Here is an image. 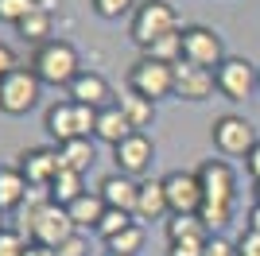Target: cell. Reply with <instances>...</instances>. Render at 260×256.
I'll return each mask as SVG.
<instances>
[{"instance_id":"cell-1","label":"cell","mask_w":260,"mask_h":256,"mask_svg":"<svg viewBox=\"0 0 260 256\" xmlns=\"http://www.w3.org/2000/svg\"><path fill=\"white\" fill-rule=\"evenodd\" d=\"M31 70L43 85H66L82 74V58H78V47L70 39H47L43 47L31 51Z\"/></svg>"},{"instance_id":"cell-2","label":"cell","mask_w":260,"mask_h":256,"mask_svg":"<svg viewBox=\"0 0 260 256\" xmlns=\"http://www.w3.org/2000/svg\"><path fill=\"white\" fill-rule=\"evenodd\" d=\"M175 31H183V23H179L175 4H167V0H140L136 12L128 16V35L140 51H148L152 43L167 39V35H175Z\"/></svg>"},{"instance_id":"cell-3","label":"cell","mask_w":260,"mask_h":256,"mask_svg":"<svg viewBox=\"0 0 260 256\" xmlns=\"http://www.w3.org/2000/svg\"><path fill=\"white\" fill-rule=\"evenodd\" d=\"M39 93H43V82L35 78V70L16 66L12 74L0 78V113L4 117H23L39 105Z\"/></svg>"},{"instance_id":"cell-4","label":"cell","mask_w":260,"mask_h":256,"mask_svg":"<svg viewBox=\"0 0 260 256\" xmlns=\"http://www.w3.org/2000/svg\"><path fill=\"white\" fill-rule=\"evenodd\" d=\"M210 140H214L217 155H225V159L249 155V151L260 144L256 128H252V120H249V117H241V113H221V117L210 124Z\"/></svg>"},{"instance_id":"cell-5","label":"cell","mask_w":260,"mask_h":256,"mask_svg":"<svg viewBox=\"0 0 260 256\" xmlns=\"http://www.w3.org/2000/svg\"><path fill=\"white\" fill-rule=\"evenodd\" d=\"M128 89H132V93H140V97H148V101L175 97V66L155 62V58L140 54V58L128 66Z\"/></svg>"},{"instance_id":"cell-6","label":"cell","mask_w":260,"mask_h":256,"mask_svg":"<svg viewBox=\"0 0 260 256\" xmlns=\"http://www.w3.org/2000/svg\"><path fill=\"white\" fill-rule=\"evenodd\" d=\"M217 78V93L225 97V101H245V97L256 93V78H260V66L249 62L245 54H225V62L214 70Z\"/></svg>"},{"instance_id":"cell-7","label":"cell","mask_w":260,"mask_h":256,"mask_svg":"<svg viewBox=\"0 0 260 256\" xmlns=\"http://www.w3.org/2000/svg\"><path fill=\"white\" fill-rule=\"evenodd\" d=\"M183 62H194L202 70H217V66L225 62V43L214 27L206 23H190L183 27Z\"/></svg>"},{"instance_id":"cell-8","label":"cell","mask_w":260,"mask_h":256,"mask_svg":"<svg viewBox=\"0 0 260 256\" xmlns=\"http://www.w3.org/2000/svg\"><path fill=\"white\" fill-rule=\"evenodd\" d=\"M152 159H155V140L148 132H132L128 140H120L117 148H113V163L128 179H144L152 171Z\"/></svg>"},{"instance_id":"cell-9","label":"cell","mask_w":260,"mask_h":256,"mask_svg":"<svg viewBox=\"0 0 260 256\" xmlns=\"http://www.w3.org/2000/svg\"><path fill=\"white\" fill-rule=\"evenodd\" d=\"M198 182H202L206 202L237 206V171H233L229 159H206L202 167H198Z\"/></svg>"},{"instance_id":"cell-10","label":"cell","mask_w":260,"mask_h":256,"mask_svg":"<svg viewBox=\"0 0 260 256\" xmlns=\"http://www.w3.org/2000/svg\"><path fill=\"white\" fill-rule=\"evenodd\" d=\"M163 190H167V206L171 213H198L206 194H202V182H198V171H167L163 175Z\"/></svg>"},{"instance_id":"cell-11","label":"cell","mask_w":260,"mask_h":256,"mask_svg":"<svg viewBox=\"0 0 260 256\" xmlns=\"http://www.w3.org/2000/svg\"><path fill=\"white\" fill-rule=\"evenodd\" d=\"M27 233H31V245H43V248H51V252H54L62 241H70V237L78 233V225L70 221V213H66L62 206L51 202V206H47V210L31 221V229H27Z\"/></svg>"},{"instance_id":"cell-12","label":"cell","mask_w":260,"mask_h":256,"mask_svg":"<svg viewBox=\"0 0 260 256\" xmlns=\"http://www.w3.org/2000/svg\"><path fill=\"white\" fill-rule=\"evenodd\" d=\"M214 70H202L194 62H175V101H206V97H214Z\"/></svg>"},{"instance_id":"cell-13","label":"cell","mask_w":260,"mask_h":256,"mask_svg":"<svg viewBox=\"0 0 260 256\" xmlns=\"http://www.w3.org/2000/svg\"><path fill=\"white\" fill-rule=\"evenodd\" d=\"M16 167L23 171V179L31 186H51L54 175L62 171V163H58V148H23Z\"/></svg>"},{"instance_id":"cell-14","label":"cell","mask_w":260,"mask_h":256,"mask_svg":"<svg viewBox=\"0 0 260 256\" xmlns=\"http://www.w3.org/2000/svg\"><path fill=\"white\" fill-rule=\"evenodd\" d=\"M66 97L78 101V105H89V109H105V105H113V85H109V78L98 74V70H82V74L70 82Z\"/></svg>"},{"instance_id":"cell-15","label":"cell","mask_w":260,"mask_h":256,"mask_svg":"<svg viewBox=\"0 0 260 256\" xmlns=\"http://www.w3.org/2000/svg\"><path fill=\"white\" fill-rule=\"evenodd\" d=\"M43 128H47V136L54 140V148H62V144H70V140H78V105L70 101V97L47 105Z\"/></svg>"},{"instance_id":"cell-16","label":"cell","mask_w":260,"mask_h":256,"mask_svg":"<svg viewBox=\"0 0 260 256\" xmlns=\"http://www.w3.org/2000/svg\"><path fill=\"white\" fill-rule=\"evenodd\" d=\"M98 194L105 198L109 210L132 213L136 210V198H140V179H128V175H120V171H109L105 179L98 182Z\"/></svg>"},{"instance_id":"cell-17","label":"cell","mask_w":260,"mask_h":256,"mask_svg":"<svg viewBox=\"0 0 260 256\" xmlns=\"http://www.w3.org/2000/svg\"><path fill=\"white\" fill-rule=\"evenodd\" d=\"M132 217L140 225L148 221H167L171 217V206H167V190H163V179H140V198H136V210Z\"/></svg>"},{"instance_id":"cell-18","label":"cell","mask_w":260,"mask_h":256,"mask_svg":"<svg viewBox=\"0 0 260 256\" xmlns=\"http://www.w3.org/2000/svg\"><path fill=\"white\" fill-rule=\"evenodd\" d=\"M132 136V124L128 117L120 113V105L113 101V105L98 109V128H93V140H101V144H109V148H117L120 140H128Z\"/></svg>"},{"instance_id":"cell-19","label":"cell","mask_w":260,"mask_h":256,"mask_svg":"<svg viewBox=\"0 0 260 256\" xmlns=\"http://www.w3.org/2000/svg\"><path fill=\"white\" fill-rule=\"evenodd\" d=\"M27 190H31V182L23 179V171L16 167V163H0V210L4 213L20 210Z\"/></svg>"},{"instance_id":"cell-20","label":"cell","mask_w":260,"mask_h":256,"mask_svg":"<svg viewBox=\"0 0 260 256\" xmlns=\"http://www.w3.org/2000/svg\"><path fill=\"white\" fill-rule=\"evenodd\" d=\"M58 163H62V171L86 175V171L98 163V144H93V136H78V140H70V144H62V148H58Z\"/></svg>"},{"instance_id":"cell-21","label":"cell","mask_w":260,"mask_h":256,"mask_svg":"<svg viewBox=\"0 0 260 256\" xmlns=\"http://www.w3.org/2000/svg\"><path fill=\"white\" fill-rule=\"evenodd\" d=\"M105 198H101L98 190H86L78 202H70L66 206V213H70V221L78 225V233H86V229H98L101 225V217H105Z\"/></svg>"},{"instance_id":"cell-22","label":"cell","mask_w":260,"mask_h":256,"mask_svg":"<svg viewBox=\"0 0 260 256\" xmlns=\"http://www.w3.org/2000/svg\"><path fill=\"white\" fill-rule=\"evenodd\" d=\"M117 105H120V113L128 117L132 132H148V128H152V120H155V101H148V97H140V93H132V89H124Z\"/></svg>"},{"instance_id":"cell-23","label":"cell","mask_w":260,"mask_h":256,"mask_svg":"<svg viewBox=\"0 0 260 256\" xmlns=\"http://www.w3.org/2000/svg\"><path fill=\"white\" fill-rule=\"evenodd\" d=\"M163 233H167V245H175V241H194V237H214L206 225H202L198 213H171V217L163 221Z\"/></svg>"},{"instance_id":"cell-24","label":"cell","mask_w":260,"mask_h":256,"mask_svg":"<svg viewBox=\"0 0 260 256\" xmlns=\"http://www.w3.org/2000/svg\"><path fill=\"white\" fill-rule=\"evenodd\" d=\"M51 27H54V16H51V8H47V4H39L31 16H23V20L16 23V31H20L27 43H35V47H43L47 39H54Z\"/></svg>"},{"instance_id":"cell-25","label":"cell","mask_w":260,"mask_h":256,"mask_svg":"<svg viewBox=\"0 0 260 256\" xmlns=\"http://www.w3.org/2000/svg\"><path fill=\"white\" fill-rule=\"evenodd\" d=\"M47 190H51V202L66 210L70 202H78V198L86 194V186H82V175H74V171H58V175H54V182L47 186Z\"/></svg>"},{"instance_id":"cell-26","label":"cell","mask_w":260,"mask_h":256,"mask_svg":"<svg viewBox=\"0 0 260 256\" xmlns=\"http://www.w3.org/2000/svg\"><path fill=\"white\" fill-rule=\"evenodd\" d=\"M144 248V225L132 221L124 233H117L113 241H105V252H120V256H136Z\"/></svg>"},{"instance_id":"cell-27","label":"cell","mask_w":260,"mask_h":256,"mask_svg":"<svg viewBox=\"0 0 260 256\" xmlns=\"http://www.w3.org/2000/svg\"><path fill=\"white\" fill-rule=\"evenodd\" d=\"M144 54H148V58H155V62H167V66L183 62V31H175V35H167V39L152 43Z\"/></svg>"},{"instance_id":"cell-28","label":"cell","mask_w":260,"mask_h":256,"mask_svg":"<svg viewBox=\"0 0 260 256\" xmlns=\"http://www.w3.org/2000/svg\"><path fill=\"white\" fill-rule=\"evenodd\" d=\"M132 221H136V217H132V213H124V210H105V217H101V225L93 229V233H98L101 241H113V237L124 233Z\"/></svg>"},{"instance_id":"cell-29","label":"cell","mask_w":260,"mask_h":256,"mask_svg":"<svg viewBox=\"0 0 260 256\" xmlns=\"http://www.w3.org/2000/svg\"><path fill=\"white\" fill-rule=\"evenodd\" d=\"M198 217H202V225H206L210 233H221L229 221H233V206H217V202H202V210H198Z\"/></svg>"},{"instance_id":"cell-30","label":"cell","mask_w":260,"mask_h":256,"mask_svg":"<svg viewBox=\"0 0 260 256\" xmlns=\"http://www.w3.org/2000/svg\"><path fill=\"white\" fill-rule=\"evenodd\" d=\"M39 4H43V0H0V23H12V27H16L23 16H31Z\"/></svg>"},{"instance_id":"cell-31","label":"cell","mask_w":260,"mask_h":256,"mask_svg":"<svg viewBox=\"0 0 260 256\" xmlns=\"http://www.w3.org/2000/svg\"><path fill=\"white\" fill-rule=\"evenodd\" d=\"M140 0H89V8L98 12L101 20H120V16H132Z\"/></svg>"},{"instance_id":"cell-32","label":"cell","mask_w":260,"mask_h":256,"mask_svg":"<svg viewBox=\"0 0 260 256\" xmlns=\"http://www.w3.org/2000/svg\"><path fill=\"white\" fill-rule=\"evenodd\" d=\"M27 237L20 233V229H4V233H0V256H23L27 252Z\"/></svg>"},{"instance_id":"cell-33","label":"cell","mask_w":260,"mask_h":256,"mask_svg":"<svg viewBox=\"0 0 260 256\" xmlns=\"http://www.w3.org/2000/svg\"><path fill=\"white\" fill-rule=\"evenodd\" d=\"M206 241H210V237H194V241H175V245H167V256H202V252H206Z\"/></svg>"},{"instance_id":"cell-34","label":"cell","mask_w":260,"mask_h":256,"mask_svg":"<svg viewBox=\"0 0 260 256\" xmlns=\"http://www.w3.org/2000/svg\"><path fill=\"white\" fill-rule=\"evenodd\" d=\"M54 256H89V237L86 233H74L70 241H62V245L54 248Z\"/></svg>"},{"instance_id":"cell-35","label":"cell","mask_w":260,"mask_h":256,"mask_svg":"<svg viewBox=\"0 0 260 256\" xmlns=\"http://www.w3.org/2000/svg\"><path fill=\"white\" fill-rule=\"evenodd\" d=\"M233 248H237V256H260V233H249V229H245V233L233 241Z\"/></svg>"},{"instance_id":"cell-36","label":"cell","mask_w":260,"mask_h":256,"mask_svg":"<svg viewBox=\"0 0 260 256\" xmlns=\"http://www.w3.org/2000/svg\"><path fill=\"white\" fill-rule=\"evenodd\" d=\"M202 256H237V248H233V241H225L221 233H214L206 241V252H202Z\"/></svg>"},{"instance_id":"cell-37","label":"cell","mask_w":260,"mask_h":256,"mask_svg":"<svg viewBox=\"0 0 260 256\" xmlns=\"http://www.w3.org/2000/svg\"><path fill=\"white\" fill-rule=\"evenodd\" d=\"M16 66H20V62H16V51H12L8 43H0V78H4V74H12Z\"/></svg>"},{"instance_id":"cell-38","label":"cell","mask_w":260,"mask_h":256,"mask_svg":"<svg viewBox=\"0 0 260 256\" xmlns=\"http://www.w3.org/2000/svg\"><path fill=\"white\" fill-rule=\"evenodd\" d=\"M245 171H249V179H252V182H260V144L249 151V155H245Z\"/></svg>"},{"instance_id":"cell-39","label":"cell","mask_w":260,"mask_h":256,"mask_svg":"<svg viewBox=\"0 0 260 256\" xmlns=\"http://www.w3.org/2000/svg\"><path fill=\"white\" fill-rule=\"evenodd\" d=\"M245 229H249V233H260V206L256 202H252L249 213H245Z\"/></svg>"},{"instance_id":"cell-40","label":"cell","mask_w":260,"mask_h":256,"mask_svg":"<svg viewBox=\"0 0 260 256\" xmlns=\"http://www.w3.org/2000/svg\"><path fill=\"white\" fill-rule=\"evenodd\" d=\"M23 256H54V252H51V248H43V245H31Z\"/></svg>"},{"instance_id":"cell-41","label":"cell","mask_w":260,"mask_h":256,"mask_svg":"<svg viewBox=\"0 0 260 256\" xmlns=\"http://www.w3.org/2000/svg\"><path fill=\"white\" fill-rule=\"evenodd\" d=\"M252 202L260 206V182H252Z\"/></svg>"},{"instance_id":"cell-42","label":"cell","mask_w":260,"mask_h":256,"mask_svg":"<svg viewBox=\"0 0 260 256\" xmlns=\"http://www.w3.org/2000/svg\"><path fill=\"white\" fill-rule=\"evenodd\" d=\"M4 229H8V225H4V210H0V233H4Z\"/></svg>"},{"instance_id":"cell-43","label":"cell","mask_w":260,"mask_h":256,"mask_svg":"<svg viewBox=\"0 0 260 256\" xmlns=\"http://www.w3.org/2000/svg\"><path fill=\"white\" fill-rule=\"evenodd\" d=\"M101 256H120V252H101Z\"/></svg>"},{"instance_id":"cell-44","label":"cell","mask_w":260,"mask_h":256,"mask_svg":"<svg viewBox=\"0 0 260 256\" xmlns=\"http://www.w3.org/2000/svg\"><path fill=\"white\" fill-rule=\"evenodd\" d=\"M256 89H260V78H256Z\"/></svg>"}]
</instances>
